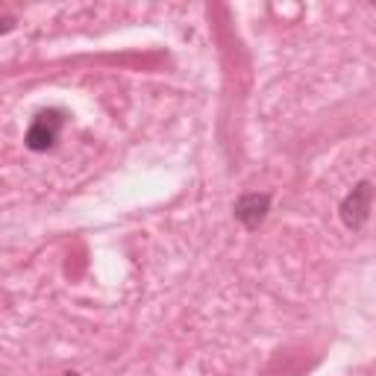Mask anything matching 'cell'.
I'll return each instance as SVG.
<instances>
[{
    "label": "cell",
    "mask_w": 376,
    "mask_h": 376,
    "mask_svg": "<svg viewBox=\"0 0 376 376\" xmlns=\"http://www.w3.org/2000/svg\"><path fill=\"white\" fill-rule=\"evenodd\" d=\"M62 127H65V115H62L59 109L42 112V115L35 118L30 123V130H27V147L35 150V153H44V150H50L59 142Z\"/></svg>",
    "instance_id": "1"
},
{
    "label": "cell",
    "mask_w": 376,
    "mask_h": 376,
    "mask_svg": "<svg viewBox=\"0 0 376 376\" xmlns=\"http://www.w3.org/2000/svg\"><path fill=\"white\" fill-rule=\"evenodd\" d=\"M268 212H271V194L250 191L244 197H238V203H235V218L247 230H259V223L268 218Z\"/></svg>",
    "instance_id": "3"
},
{
    "label": "cell",
    "mask_w": 376,
    "mask_h": 376,
    "mask_svg": "<svg viewBox=\"0 0 376 376\" xmlns=\"http://www.w3.org/2000/svg\"><path fill=\"white\" fill-rule=\"evenodd\" d=\"M370 203H373V185L368 180H361L353 191L341 200V221L350 230L365 227L370 218Z\"/></svg>",
    "instance_id": "2"
},
{
    "label": "cell",
    "mask_w": 376,
    "mask_h": 376,
    "mask_svg": "<svg viewBox=\"0 0 376 376\" xmlns=\"http://www.w3.org/2000/svg\"><path fill=\"white\" fill-rule=\"evenodd\" d=\"M65 376H77V373H65Z\"/></svg>",
    "instance_id": "4"
}]
</instances>
